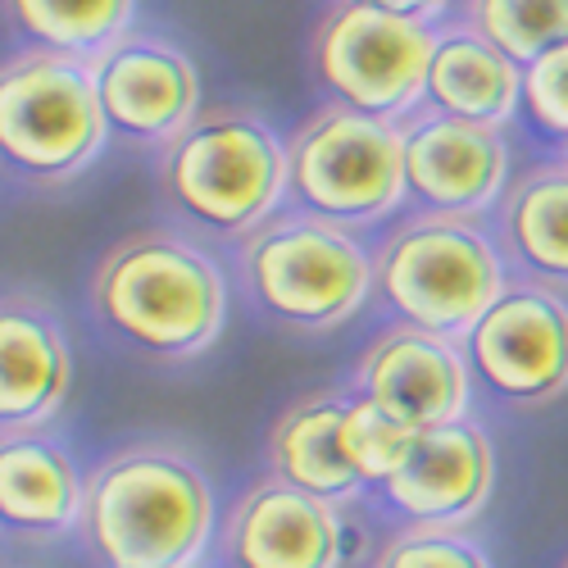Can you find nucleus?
I'll list each match as a JSON object with an SVG mask.
<instances>
[{
  "mask_svg": "<svg viewBox=\"0 0 568 568\" xmlns=\"http://www.w3.org/2000/svg\"><path fill=\"white\" fill-rule=\"evenodd\" d=\"M14 28L23 32L28 51L73 60L97 69L123 37H132L136 6L128 0H91V6H60V0H14L6 6Z\"/></svg>",
  "mask_w": 568,
  "mask_h": 568,
  "instance_id": "aec40b11",
  "label": "nucleus"
},
{
  "mask_svg": "<svg viewBox=\"0 0 568 568\" xmlns=\"http://www.w3.org/2000/svg\"><path fill=\"white\" fill-rule=\"evenodd\" d=\"M73 387V346L51 301L0 292V437L41 433Z\"/></svg>",
  "mask_w": 568,
  "mask_h": 568,
  "instance_id": "2eb2a0df",
  "label": "nucleus"
},
{
  "mask_svg": "<svg viewBox=\"0 0 568 568\" xmlns=\"http://www.w3.org/2000/svg\"><path fill=\"white\" fill-rule=\"evenodd\" d=\"M287 205L346 232L387 223L405 205L400 128L318 105L287 136Z\"/></svg>",
  "mask_w": 568,
  "mask_h": 568,
  "instance_id": "6e6552de",
  "label": "nucleus"
},
{
  "mask_svg": "<svg viewBox=\"0 0 568 568\" xmlns=\"http://www.w3.org/2000/svg\"><path fill=\"white\" fill-rule=\"evenodd\" d=\"M91 69L41 51L0 60V169L32 192H60L105 151Z\"/></svg>",
  "mask_w": 568,
  "mask_h": 568,
  "instance_id": "0eeeda50",
  "label": "nucleus"
},
{
  "mask_svg": "<svg viewBox=\"0 0 568 568\" xmlns=\"http://www.w3.org/2000/svg\"><path fill=\"white\" fill-rule=\"evenodd\" d=\"M518 91H524V69H514L468 23L437 28V51L428 69L433 114L478 128H505L518 114Z\"/></svg>",
  "mask_w": 568,
  "mask_h": 568,
  "instance_id": "6ab92c4d",
  "label": "nucleus"
},
{
  "mask_svg": "<svg viewBox=\"0 0 568 568\" xmlns=\"http://www.w3.org/2000/svg\"><path fill=\"white\" fill-rule=\"evenodd\" d=\"M468 377L514 409H541L568 392V301L537 282H509L459 342Z\"/></svg>",
  "mask_w": 568,
  "mask_h": 568,
  "instance_id": "1a4fd4ad",
  "label": "nucleus"
},
{
  "mask_svg": "<svg viewBox=\"0 0 568 568\" xmlns=\"http://www.w3.org/2000/svg\"><path fill=\"white\" fill-rule=\"evenodd\" d=\"M346 387L359 400L400 418L405 428L428 433V428H446V423L468 418L473 377L459 342L396 323L359 351Z\"/></svg>",
  "mask_w": 568,
  "mask_h": 568,
  "instance_id": "9b49d317",
  "label": "nucleus"
},
{
  "mask_svg": "<svg viewBox=\"0 0 568 568\" xmlns=\"http://www.w3.org/2000/svg\"><path fill=\"white\" fill-rule=\"evenodd\" d=\"M500 251L537 287H568V164L546 160L509 178L500 210Z\"/></svg>",
  "mask_w": 568,
  "mask_h": 568,
  "instance_id": "a211bd4d",
  "label": "nucleus"
},
{
  "mask_svg": "<svg viewBox=\"0 0 568 568\" xmlns=\"http://www.w3.org/2000/svg\"><path fill=\"white\" fill-rule=\"evenodd\" d=\"M464 23L514 69H528L568 41V0H478L464 6Z\"/></svg>",
  "mask_w": 568,
  "mask_h": 568,
  "instance_id": "412c9836",
  "label": "nucleus"
},
{
  "mask_svg": "<svg viewBox=\"0 0 568 568\" xmlns=\"http://www.w3.org/2000/svg\"><path fill=\"white\" fill-rule=\"evenodd\" d=\"M509 287L500 246L478 219L409 214L373 246V292L405 327L464 342Z\"/></svg>",
  "mask_w": 568,
  "mask_h": 568,
  "instance_id": "39448f33",
  "label": "nucleus"
},
{
  "mask_svg": "<svg viewBox=\"0 0 568 568\" xmlns=\"http://www.w3.org/2000/svg\"><path fill=\"white\" fill-rule=\"evenodd\" d=\"M564 164H568V146H564Z\"/></svg>",
  "mask_w": 568,
  "mask_h": 568,
  "instance_id": "393cba45",
  "label": "nucleus"
},
{
  "mask_svg": "<svg viewBox=\"0 0 568 568\" xmlns=\"http://www.w3.org/2000/svg\"><path fill=\"white\" fill-rule=\"evenodd\" d=\"M496 487V450L491 437L473 418L418 433L396 478L383 487L387 505L409 528H446L459 532L478 518Z\"/></svg>",
  "mask_w": 568,
  "mask_h": 568,
  "instance_id": "ddd939ff",
  "label": "nucleus"
},
{
  "mask_svg": "<svg viewBox=\"0 0 568 568\" xmlns=\"http://www.w3.org/2000/svg\"><path fill=\"white\" fill-rule=\"evenodd\" d=\"M219 550L227 568H342V509L264 478L227 509Z\"/></svg>",
  "mask_w": 568,
  "mask_h": 568,
  "instance_id": "4468645a",
  "label": "nucleus"
},
{
  "mask_svg": "<svg viewBox=\"0 0 568 568\" xmlns=\"http://www.w3.org/2000/svg\"><path fill=\"white\" fill-rule=\"evenodd\" d=\"M414 437L418 433L405 428L400 418L383 414L377 405H368L351 392V405H346V418H342V455H346V464L355 468V478L364 487H387L396 478V468L405 464Z\"/></svg>",
  "mask_w": 568,
  "mask_h": 568,
  "instance_id": "4be33fe9",
  "label": "nucleus"
},
{
  "mask_svg": "<svg viewBox=\"0 0 568 568\" xmlns=\"http://www.w3.org/2000/svg\"><path fill=\"white\" fill-rule=\"evenodd\" d=\"M91 310L151 364H192L223 337L227 282L219 260L178 227H136L97 260Z\"/></svg>",
  "mask_w": 568,
  "mask_h": 568,
  "instance_id": "f03ea898",
  "label": "nucleus"
},
{
  "mask_svg": "<svg viewBox=\"0 0 568 568\" xmlns=\"http://www.w3.org/2000/svg\"><path fill=\"white\" fill-rule=\"evenodd\" d=\"M400 160H405V196L423 214L478 219L500 205L509 186V146L500 128L459 123L423 105L400 123Z\"/></svg>",
  "mask_w": 568,
  "mask_h": 568,
  "instance_id": "f8f14e48",
  "label": "nucleus"
},
{
  "mask_svg": "<svg viewBox=\"0 0 568 568\" xmlns=\"http://www.w3.org/2000/svg\"><path fill=\"white\" fill-rule=\"evenodd\" d=\"M368 568H491L487 550L464 532L446 528H400Z\"/></svg>",
  "mask_w": 568,
  "mask_h": 568,
  "instance_id": "5701e85b",
  "label": "nucleus"
},
{
  "mask_svg": "<svg viewBox=\"0 0 568 568\" xmlns=\"http://www.w3.org/2000/svg\"><path fill=\"white\" fill-rule=\"evenodd\" d=\"M518 110L528 114V123L537 132H546V136H555L568 146V41L524 69Z\"/></svg>",
  "mask_w": 568,
  "mask_h": 568,
  "instance_id": "b1692460",
  "label": "nucleus"
},
{
  "mask_svg": "<svg viewBox=\"0 0 568 568\" xmlns=\"http://www.w3.org/2000/svg\"><path fill=\"white\" fill-rule=\"evenodd\" d=\"M564 568H568V559H564Z\"/></svg>",
  "mask_w": 568,
  "mask_h": 568,
  "instance_id": "a878e982",
  "label": "nucleus"
},
{
  "mask_svg": "<svg viewBox=\"0 0 568 568\" xmlns=\"http://www.w3.org/2000/svg\"><path fill=\"white\" fill-rule=\"evenodd\" d=\"M82 473L45 433L0 437V528L23 541H55L82 518Z\"/></svg>",
  "mask_w": 568,
  "mask_h": 568,
  "instance_id": "dca6fc26",
  "label": "nucleus"
},
{
  "mask_svg": "<svg viewBox=\"0 0 568 568\" xmlns=\"http://www.w3.org/2000/svg\"><path fill=\"white\" fill-rule=\"evenodd\" d=\"M97 82V105L105 119L110 141L128 151L160 155L169 141L192 123L201 105V73L192 55L173 41L132 32L91 69Z\"/></svg>",
  "mask_w": 568,
  "mask_h": 568,
  "instance_id": "9d476101",
  "label": "nucleus"
},
{
  "mask_svg": "<svg viewBox=\"0 0 568 568\" xmlns=\"http://www.w3.org/2000/svg\"><path fill=\"white\" fill-rule=\"evenodd\" d=\"M78 532L105 568H196L214 537V483L178 442H128L87 473Z\"/></svg>",
  "mask_w": 568,
  "mask_h": 568,
  "instance_id": "f257e3e1",
  "label": "nucleus"
},
{
  "mask_svg": "<svg viewBox=\"0 0 568 568\" xmlns=\"http://www.w3.org/2000/svg\"><path fill=\"white\" fill-rule=\"evenodd\" d=\"M251 305L287 333H337L373 296V246L359 232L296 210L273 214L236 246Z\"/></svg>",
  "mask_w": 568,
  "mask_h": 568,
  "instance_id": "423d86ee",
  "label": "nucleus"
},
{
  "mask_svg": "<svg viewBox=\"0 0 568 568\" xmlns=\"http://www.w3.org/2000/svg\"><path fill=\"white\" fill-rule=\"evenodd\" d=\"M164 201L182 223L242 246L287 201V141L246 105H205L155 155Z\"/></svg>",
  "mask_w": 568,
  "mask_h": 568,
  "instance_id": "7ed1b4c3",
  "label": "nucleus"
},
{
  "mask_svg": "<svg viewBox=\"0 0 568 568\" xmlns=\"http://www.w3.org/2000/svg\"><path fill=\"white\" fill-rule=\"evenodd\" d=\"M446 6L428 0H346L314 28V78L327 105L400 128L428 105V69Z\"/></svg>",
  "mask_w": 568,
  "mask_h": 568,
  "instance_id": "20e7f679",
  "label": "nucleus"
},
{
  "mask_svg": "<svg viewBox=\"0 0 568 568\" xmlns=\"http://www.w3.org/2000/svg\"><path fill=\"white\" fill-rule=\"evenodd\" d=\"M346 405H351V387H314L282 409L268 433L273 478L337 509L351 505L364 487L342 455Z\"/></svg>",
  "mask_w": 568,
  "mask_h": 568,
  "instance_id": "f3484780",
  "label": "nucleus"
}]
</instances>
